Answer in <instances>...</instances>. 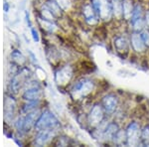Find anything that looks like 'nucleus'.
Instances as JSON below:
<instances>
[{"instance_id":"obj_1","label":"nucleus","mask_w":149,"mask_h":147,"mask_svg":"<svg viewBox=\"0 0 149 147\" xmlns=\"http://www.w3.org/2000/svg\"><path fill=\"white\" fill-rule=\"evenodd\" d=\"M95 85L93 82L88 79H83L74 84L71 91V95L74 100H81L93 91Z\"/></svg>"},{"instance_id":"obj_2","label":"nucleus","mask_w":149,"mask_h":147,"mask_svg":"<svg viewBox=\"0 0 149 147\" xmlns=\"http://www.w3.org/2000/svg\"><path fill=\"white\" fill-rule=\"evenodd\" d=\"M59 120L52 112L45 111L38 118L35 124V128L37 131H41L45 129H56L57 127H59Z\"/></svg>"},{"instance_id":"obj_3","label":"nucleus","mask_w":149,"mask_h":147,"mask_svg":"<svg viewBox=\"0 0 149 147\" xmlns=\"http://www.w3.org/2000/svg\"><path fill=\"white\" fill-rule=\"evenodd\" d=\"M93 6L97 17L102 20H109L112 16V5L109 0H93Z\"/></svg>"},{"instance_id":"obj_4","label":"nucleus","mask_w":149,"mask_h":147,"mask_svg":"<svg viewBox=\"0 0 149 147\" xmlns=\"http://www.w3.org/2000/svg\"><path fill=\"white\" fill-rule=\"evenodd\" d=\"M127 136V145L128 146H137L141 141V130L138 123L131 122L126 128Z\"/></svg>"},{"instance_id":"obj_5","label":"nucleus","mask_w":149,"mask_h":147,"mask_svg":"<svg viewBox=\"0 0 149 147\" xmlns=\"http://www.w3.org/2000/svg\"><path fill=\"white\" fill-rule=\"evenodd\" d=\"M104 110L102 105H95L88 116V122L92 127H97L104 118Z\"/></svg>"},{"instance_id":"obj_6","label":"nucleus","mask_w":149,"mask_h":147,"mask_svg":"<svg viewBox=\"0 0 149 147\" xmlns=\"http://www.w3.org/2000/svg\"><path fill=\"white\" fill-rule=\"evenodd\" d=\"M72 78H73V69L70 66H65L58 70L55 75L56 83L60 86H65L69 84Z\"/></svg>"},{"instance_id":"obj_7","label":"nucleus","mask_w":149,"mask_h":147,"mask_svg":"<svg viewBox=\"0 0 149 147\" xmlns=\"http://www.w3.org/2000/svg\"><path fill=\"white\" fill-rule=\"evenodd\" d=\"M102 105L103 107V110L107 114H112L115 112L118 105V100L113 95H107L102 98Z\"/></svg>"},{"instance_id":"obj_8","label":"nucleus","mask_w":149,"mask_h":147,"mask_svg":"<svg viewBox=\"0 0 149 147\" xmlns=\"http://www.w3.org/2000/svg\"><path fill=\"white\" fill-rule=\"evenodd\" d=\"M38 135L35 138V144L38 146H43L49 143L56 134V129H45L38 131Z\"/></svg>"},{"instance_id":"obj_9","label":"nucleus","mask_w":149,"mask_h":147,"mask_svg":"<svg viewBox=\"0 0 149 147\" xmlns=\"http://www.w3.org/2000/svg\"><path fill=\"white\" fill-rule=\"evenodd\" d=\"M42 95L43 93L39 88V86H31V88H28L27 90L24 91L23 98L28 100V102H39Z\"/></svg>"},{"instance_id":"obj_10","label":"nucleus","mask_w":149,"mask_h":147,"mask_svg":"<svg viewBox=\"0 0 149 147\" xmlns=\"http://www.w3.org/2000/svg\"><path fill=\"white\" fill-rule=\"evenodd\" d=\"M83 14L86 18V21L88 22L90 25H95V24L97 23V15L95 13V9H93V6L91 5V4H86L83 8Z\"/></svg>"},{"instance_id":"obj_11","label":"nucleus","mask_w":149,"mask_h":147,"mask_svg":"<svg viewBox=\"0 0 149 147\" xmlns=\"http://www.w3.org/2000/svg\"><path fill=\"white\" fill-rule=\"evenodd\" d=\"M118 130H119V127L115 122L107 123L105 128L103 130V133H102V140H105V141L113 140L115 134L117 133Z\"/></svg>"},{"instance_id":"obj_12","label":"nucleus","mask_w":149,"mask_h":147,"mask_svg":"<svg viewBox=\"0 0 149 147\" xmlns=\"http://www.w3.org/2000/svg\"><path fill=\"white\" fill-rule=\"evenodd\" d=\"M131 45L134 51L136 52H143L146 48V45L144 44V41L141 37V33L135 32L131 35Z\"/></svg>"},{"instance_id":"obj_13","label":"nucleus","mask_w":149,"mask_h":147,"mask_svg":"<svg viewBox=\"0 0 149 147\" xmlns=\"http://www.w3.org/2000/svg\"><path fill=\"white\" fill-rule=\"evenodd\" d=\"M4 112H5V118L7 120H11L15 113V100H12L11 98H6L5 102H4Z\"/></svg>"},{"instance_id":"obj_14","label":"nucleus","mask_w":149,"mask_h":147,"mask_svg":"<svg viewBox=\"0 0 149 147\" xmlns=\"http://www.w3.org/2000/svg\"><path fill=\"white\" fill-rule=\"evenodd\" d=\"M133 4H132L131 0H123L122 1V14H123V18L125 20H130L132 16V12H133Z\"/></svg>"},{"instance_id":"obj_15","label":"nucleus","mask_w":149,"mask_h":147,"mask_svg":"<svg viewBox=\"0 0 149 147\" xmlns=\"http://www.w3.org/2000/svg\"><path fill=\"white\" fill-rule=\"evenodd\" d=\"M128 46H129L128 40H127L125 37H122V36H120V37L115 38L114 47L119 53L127 52V50H128Z\"/></svg>"},{"instance_id":"obj_16","label":"nucleus","mask_w":149,"mask_h":147,"mask_svg":"<svg viewBox=\"0 0 149 147\" xmlns=\"http://www.w3.org/2000/svg\"><path fill=\"white\" fill-rule=\"evenodd\" d=\"M113 141L117 145H127V136H126V130H120L117 131L115 134Z\"/></svg>"},{"instance_id":"obj_17","label":"nucleus","mask_w":149,"mask_h":147,"mask_svg":"<svg viewBox=\"0 0 149 147\" xmlns=\"http://www.w3.org/2000/svg\"><path fill=\"white\" fill-rule=\"evenodd\" d=\"M111 5L112 13L114 14V16H116L117 18L123 17V14H122V2H120V0H112Z\"/></svg>"},{"instance_id":"obj_18","label":"nucleus","mask_w":149,"mask_h":147,"mask_svg":"<svg viewBox=\"0 0 149 147\" xmlns=\"http://www.w3.org/2000/svg\"><path fill=\"white\" fill-rule=\"evenodd\" d=\"M142 14H143L142 6H141L139 3L135 4V5H134V8H133V12H132V16H131L130 21L132 22V21H135L139 18H142L143 17Z\"/></svg>"},{"instance_id":"obj_19","label":"nucleus","mask_w":149,"mask_h":147,"mask_svg":"<svg viewBox=\"0 0 149 147\" xmlns=\"http://www.w3.org/2000/svg\"><path fill=\"white\" fill-rule=\"evenodd\" d=\"M47 7L50 9V11L53 13L54 16H61V10L62 8L59 6V4L55 1H48Z\"/></svg>"},{"instance_id":"obj_20","label":"nucleus","mask_w":149,"mask_h":147,"mask_svg":"<svg viewBox=\"0 0 149 147\" xmlns=\"http://www.w3.org/2000/svg\"><path fill=\"white\" fill-rule=\"evenodd\" d=\"M131 24H132V27H133L134 31H136V32H140V31H142L144 29V27L146 26L145 20L143 19V17L139 18L135 21H132Z\"/></svg>"},{"instance_id":"obj_21","label":"nucleus","mask_w":149,"mask_h":147,"mask_svg":"<svg viewBox=\"0 0 149 147\" xmlns=\"http://www.w3.org/2000/svg\"><path fill=\"white\" fill-rule=\"evenodd\" d=\"M11 57H12V59H13V61L15 62L16 64H18V65H23L24 63H25V61H26L23 55L21 54L20 52H18V51H14L11 54Z\"/></svg>"},{"instance_id":"obj_22","label":"nucleus","mask_w":149,"mask_h":147,"mask_svg":"<svg viewBox=\"0 0 149 147\" xmlns=\"http://www.w3.org/2000/svg\"><path fill=\"white\" fill-rule=\"evenodd\" d=\"M141 142L143 145L149 146V126H145L141 130Z\"/></svg>"},{"instance_id":"obj_23","label":"nucleus","mask_w":149,"mask_h":147,"mask_svg":"<svg viewBox=\"0 0 149 147\" xmlns=\"http://www.w3.org/2000/svg\"><path fill=\"white\" fill-rule=\"evenodd\" d=\"M56 2L59 4L62 10H68L71 7V0H56Z\"/></svg>"},{"instance_id":"obj_24","label":"nucleus","mask_w":149,"mask_h":147,"mask_svg":"<svg viewBox=\"0 0 149 147\" xmlns=\"http://www.w3.org/2000/svg\"><path fill=\"white\" fill-rule=\"evenodd\" d=\"M42 14H43V17H44L45 20L53 21V19H54V15H53V13L50 11V9L48 8V7H46L45 9H43Z\"/></svg>"},{"instance_id":"obj_25","label":"nucleus","mask_w":149,"mask_h":147,"mask_svg":"<svg viewBox=\"0 0 149 147\" xmlns=\"http://www.w3.org/2000/svg\"><path fill=\"white\" fill-rule=\"evenodd\" d=\"M141 37H142L144 44L146 45V47H149V31L143 30L142 32H141Z\"/></svg>"},{"instance_id":"obj_26","label":"nucleus","mask_w":149,"mask_h":147,"mask_svg":"<svg viewBox=\"0 0 149 147\" xmlns=\"http://www.w3.org/2000/svg\"><path fill=\"white\" fill-rule=\"evenodd\" d=\"M31 31H32V36H33V40H34L35 42H39V36H38V33H37V31H36L34 28H32V29H31Z\"/></svg>"},{"instance_id":"obj_27","label":"nucleus","mask_w":149,"mask_h":147,"mask_svg":"<svg viewBox=\"0 0 149 147\" xmlns=\"http://www.w3.org/2000/svg\"><path fill=\"white\" fill-rule=\"evenodd\" d=\"M144 20H145L146 26H147V27L149 28V11L145 14V19H144Z\"/></svg>"}]
</instances>
